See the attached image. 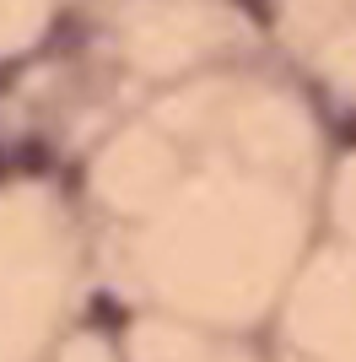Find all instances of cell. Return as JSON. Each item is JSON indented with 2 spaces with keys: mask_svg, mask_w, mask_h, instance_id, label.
<instances>
[{
  "mask_svg": "<svg viewBox=\"0 0 356 362\" xmlns=\"http://www.w3.org/2000/svg\"><path fill=\"white\" fill-rule=\"evenodd\" d=\"M54 206L0 200V362H28L71 271V249L54 227Z\"/></svg>",
  "mask_w": 356,
  "mask_h": 362,
  "instance_id": "1",
  "label": "cell"
},
{
  "mask_svg": "<svg viewBox=\"0 0 356 362\" xmlns=\"http://www.w3.org/2000/svg\"><path fill=\"white\" fill-rule=\"evenodd\" d=\"M297 308H302V335H308L297 346L324 362H340L345 335H356V255H340L335 265H319L302 281ZM351 362H356V341H351Z\"/></svg>",
  "mask_w": 356,
  "mask_h": 362,
  "instance_id": "2",
  "label": "cell"
},
{
  "mask_svg": "<svg viewBox=\"0 0 356 362\" xmlns=\"http://www.w3.org/2000/svg\"><path fill=\"white\" fill-rule=\"evenodd\" d=\"M49 0H0V54H22L38 44Z\"/></svg>",
  "mask_w": 356,
  "mask_h": 362,
  "instance_id": "3",
  "label": "cell"
},
{
  "mask_svg": "<svg viewBox=\"0 0 356 362\" xmlns=\"http://www.w3.org/2000/svg\"><path fill=\"white\" fill-rule=\"evenodd\" d=\"M351 173H345L340 184V206H345V238H356V163H345Z\"/></svg>",
  "mask_w": 356,
  "mask_h": 362,
  "instance_id": "4",
  "label": "cell"
},
{
  "mask_svg": "<svg viewBox=\"0 0 356 362\" xmlns=\"http://www.w3.org/2000/svg\"><path fill=\"white\" fill-rule=\"evenodd\" d=\"M340 81L356 92V38L345 33V44H340Z\"/></svg>",
  "mask_w": 356,
  "mask_h": 362,
  "instance_id": "5",
  "label": "cell"
}]
</instances>
